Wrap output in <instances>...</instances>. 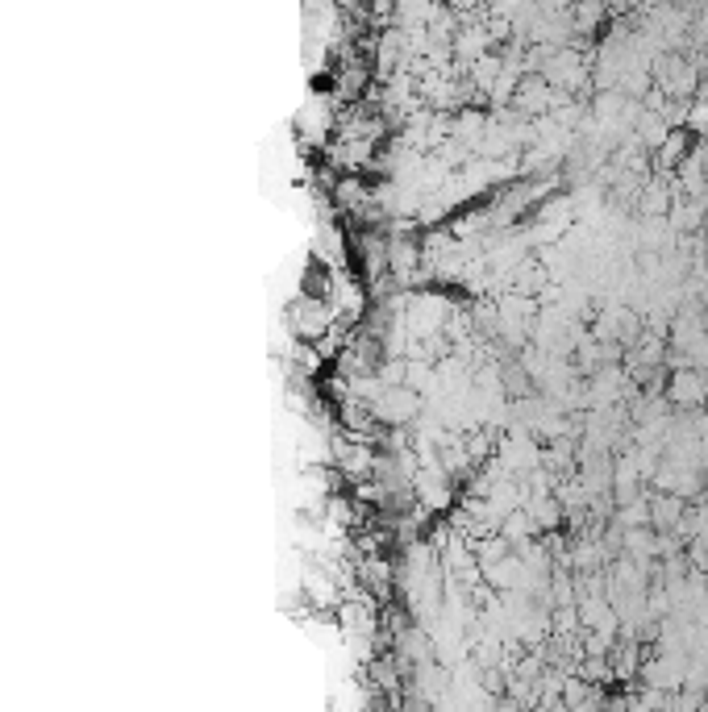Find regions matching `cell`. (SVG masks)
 Wrapping results in <instances>:
<instances>
[{
    "label": "cell",
    "instance_id": "cell-2",
    "mask_svg": "<svg viewBox=\"0 0 708 712\" xmlns=\"http://www.w3.org/2000/svg\"><path fill=\"white\" fill-rule=\"evenodd\" d=\"M688 134H708V100H696V105H688Z\"/></svg>",
    "mask_w": 708,
    "mask_h": 712
},
{
    "label": "cell",
    "instance_id": "cell-1",
    "mask_svg": "<svg viewBox=\"0 0 708 712\" xmlns=\"http://www.w3.org/2000/svg\"><path fill=\"white\" fill-rule=\"evenodd\" d=\"M708 396V379L696 367H679L671 375V400L675 404H700Z\"/></svg>",
    "mask_w": 708,
    "mask_h": 712
}]
</instances>
